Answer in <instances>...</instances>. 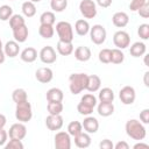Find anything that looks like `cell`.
<instances>
[{
  "instance_id": "obj_1",
  "label": "cell",
  "mask_w": 149,
  "mask_h": 149,
  "mask_svg": "<svg viewBox=\"0 0 149 149\" xmlns=\"http://www.w3.org/2000/svg\"><path fill=\"white\" fill-rule=\"evenodd\" d=\"M125 130H126V134L135 141H142L147 136V129L144 125L140 120H136V119L128 120L126 122Z\"/></svg>"
},
{
  "instance_id": "obj_2",
  "label": "cell",
  "mask_w": 149,
  "mask_h": 149,
  "mask_svg": "<svg viewBox=\"0 0 149 149\" xmlns=\"http://www.w3.org/2000/svg\"><path fill=\"white\" fill-rule=\"evenodd\" d=\"M87 76L86 73L79 72V73H72L69 77V88L72 94H79L84 90H86L87 85Z\"/></svg>"
},
{
  "instance_id": "obj_3",
  "label": "cell",
  "mask_w": 149,
  "mask_h": 149,
  "mask_svg": "<svg viewBox=\"0 0 149 149\" xmlns=\"http://www.w3.org/2000/svg\"><path fill=\"white\" fill-rule=\"evenodd\" d=\"M16 107H15V118L17 121L20 122H28L31 120L33 118V108H31V105L28 100L26 101H22V102H19V104H15Z\"/></svg>"
},
{
  "instance_id": "obj_4",
  "label": "cell",
  "mask_w": 149,
  "mask_h": 149,
  "mask_svg": "<svg viewBox=\"0 0 149 149\" xmlns=\"http://www.w3.org/2000/svg\"><path fill=\"white\" fill-rule=\"evenodd\" d=\"M56 33L59 41L72 42L73 41V28L68 21H59L56 23Z\"/></svg>"
},
{
  "instance_id": "obj_5",
  "label": "cell",
  "mask_w": 149,
  "mask_h": 149,
  "mask_svg": "<svg viewBox=\"0 0 149 149\" xmlns=\"http://www.w3.org/2000/svg\"><path fill=\"white\" fill-rule=\"evenodd\" d=\"M88 34H90L91 41L97 45L102 44L106 41V37H107V31H106V29L102 24H93L90 28Z\"/></svg>"
},
{
  "instance_id": "obj_6",
  "label": "cell",
  "mask_w": 149,
  "mask_h": 149,
  "mask_svg": "<svg viewBox=\"0 0 149 149\" xmlns=\"http://www.w3.org/2000/svg\"><path fill=\"white\" fill-rule=\"evenodd\" d=\"M79 10L85 19H93L97 15V3L93 0H81L79 3Z\"/></svg>"
},
{
  "instance_id": "obj_7",
  "label": "cell",
  "mask_w": 149,
  "mask_h": 149,
  "mask_svg": "<svg viewBox=\"0 0 149 149\" xmlns=\"http://www.w3.org/2000/svg\"><path fill=\"white\" fill-rule=\"evenodd\" d=\"M113 43L118 49H126L130 45V36L125 30H118L113 35Z\"/></svg>"
},
{
  "instance_id": "obj_8",
  "label": "cell",
  "mask_w": 149,
  "mask_h": 149,
  "mask_svg": "<svg viewBox=\"0 0 149 149\" xmlns=\"http://www.w3.org/2000/svg\"><path fill=\"white\" fill-rule=\"evenodd\" d=\"M54 144L56 149H70L71 136L68 132H57L54 137Z\"/></svg>"
},
{
  "instance_id": "obj_9",
  "label": "cell",
  "mask_w": 149,
  "mask_h": 149,
  "mask_svg": "<svg viewBox=\"0 0 149 149\" xmlns=\"http://www.w3.org/2000/svg\"><path fill=\"white\" fill-rule=\"evenodd\" d=\"M38 57H40L42 63H44V64H52L57 59V54H56V50L51 45H45V47H43L40 50Z\"/></svg>"
},
{
  "instance_id": "obj_10",
  "label": "cell",
  "mask_w": 149,
  "mask_h": 149,
  "mask_svg": "<svg viewBox=\"0 0 149 149\" xmlns=\"http://www.w3.org/2000/svg\"><path fill=\"white\" fill-rule=\"evenodd\" d=\"M119 98L123 105H132L136 99V92L133 86L126 85L119 92Z\"/></svg>"
},
{
  "instance_id": "obj_11",
  "label": "cell",
  "mask_w": 149,
  "mask_h": 149,
  "mask_svg": "<svg viewBox=\"0 0 149 149\" xmlns=\"http://www.w3.org/2000/svg\"><path fill=\"white\" fill-rule=\"evenodd\" d=\"M27 135V127L23 122H16L13 123L8 130V136L9 139H17V140H23Z\"/></svg>"
},
{
  "instance_id": "obj_12",
  "label": "cell",
  "mask_w": 149,
  "mask_h": 149,
  "mask_svg": "<svg viewBox=\"0 0 149 149\" xmlns=\"http://www.w3.org/2000/svg\"><path fill=\"white\" fill-rule=\"evenodd\" d=\"M81 126H83L84 132H86L88 134H95L99 129V121L97 118H94L92 115H86V118L81 122Z\"/></svg>"
},
{
  "instance_id": "obj_13",
  "label": "cell",
  "mask_w": 149,
  "mask_h": 149,
  "mask_svg": "<svg viewBox=\"0 0 149 149\" xmlns=\"http://www.w3.org/2000/svg\"><path fill=\"white\" fill-rule=\"evenodd\" d=\"M63 123H64V121H63V118H62L61 114H58V115H51V114H49L45 118V126L50 130H55V132L56 130H59L63 127Z\"/></svg>"
},
{
  "instance_id": "obj_14",
  "label": "cell",
  "mask_w": 149,
  "mask_h": 149,
  "mask_svg": "<svg viewBox=\"0 0 149 149\" xmlns=\"http://www.w3.org/2000/svg\"><path fill=\"white\" fill-rule=\"evenodd\" d=\"M35 78L42 84H48L54 78V72L50 68H40L35 72Z\"/></svg>"
},
{
  "instance_id": "obj_15",
  "label": "cell",
  "mask_w": 149,
  "mask_h": 149,
  "mask_svg": "<svg viewBox=\"0 0 149 149\" xmlns=\"http://www.w3.org/2000/svg\"><path fill=\"white\" fill-rule=\"evenodd\" d=\"M112 22L116 28H123L129 22V16L126 12H116L112 16Z\"/></svg>"
},
{
  "instance_id": "obj_16",
  "label": "cell",
  "mask_w": 149,
  "mask_h": 149,
  "mask_svg": "<svg viewBox=\"0 0 149 149\" xmlns=\"http://www.w3.org/2000/svg\"><path fill=\"white\" fill-rule=\"evenodd\" d=\"M3 52L7 57H10V58H14L19 55L20 52V47H19V43L14 40V41H8L6 42V44L3 45Z\"/></svg>"
},
{
  "instance_id": "obj_17",
  "label": "cell",
  "mask_w": 149,
  "mask_h": 149,
  "mask_svg": "<svg viewBox=\"0 0 149 149\" xmlns=\"http://www.w3.org/2000/svg\"><path fill=\"white\" fill-rule=\"evenodd\" d=\"M73 139H74V144L80 149H85V148H88L91 146L92 140H91L90 134L86 132H81L80 134L76 135Z\"/></svg>"
},
{
  "instance_id": "obj_18",
  "label": "cell",
  "mask_w": 149,
  "mask_h": 149,
  "mask_svg": "<svg viewBox=\"0 0 149 149\" xmlns=\"http://www.w3.org/2000/svg\"><path fill=\"white\" fill-rule=\"evenodd\" d=\"M91 56H92V52L88 47L80 45V47H77L74 50V58L79 62H87L90 61Z\"/></svg>"
},
{
  "instance_id": "obj_19",
  "label": "cell",
  "mask_w": 149,
  "mask_h": 149,
  "mask_svg": "<svg viewBox=\"0 0 149 149\" xmlns=\"http://www.w3.org/2000/svg\"><path fill=\"white\" fill-rule=\"evenodd\" d=\"M101 87V79L99 76L97 74H90L87 76V85H86V90L91 93H94L97 91H99Z\"/></svg>"
},
{
  "instance_id": "obj_20",
  "label": "cell",
  "mask_w": 149,
  "mask_h": 149,
  "mask_svg": "<svg viewBox=\"0 0 149 149\" xmlns=\"http://www.w3.org/2000/svg\"><path fill=\"white\" fill-rule=\"evenodd\" d=\"M97 112L100 116H104V118L111 116L114 113V105H113V102L99 101V104H97Z\"/></svg>"
},
{
  "instance_id": "obj_21",
  "label": "cell",
  "mask_w": 149,
  "mask_h": 149,
  "mask_svg": "<svg viewBox=\"0 0 149 149\" xmlns=\"http://www.w3.org/2000/svg\"><path fill=\"white\" fill-rule=\"evenodd\" d=\"M20 58L26 63H33L37 58V50L33 47H27L21 51Z\"/></svg>"
},
{
  "instance_id": "obj_22",
  "label": "cell",
  "mask_w": 149,
  "mask_h": 149,
  "mask_svg": "<svg viewBox=\"0 0 149 149\" xmlns=\"http://www.w3.org/2000/svg\"><path fill=\"white\" fill-rule=\"evenodd\" d=\"M129 52L133 57L137 58V57H142L146 52H147V45L143 43V42H134L132 45H130V49H129Z\"/></svg>"
},
{
  "instance_id": "obj_23",
  "label": "cell",
  "mask_w": 149,
  "mask_h": 149,
  "mask_svg": "<svg viewBox=\"0 0 149 149\" xmlns=\"http://www.w3.org/2000/svg\"><path fill=\"white\" fill-rule=\"evenodd\" d=\"M28 34H29V31H28V27L26 24H23V26L13 30V37L17 43L26 42L27 38H28Z\"/></svg>"
},
{
  "instance_id": "obj_24",
  "label": "cell",
  "mask_w": 149,
  "mask_h": 149,
  "mask_svg": "<svg viewBox=\"0 0 149 149\" xmlns=\"http://www.w3.org/2000/svg\"><path fill=\"white\" fill-rule=\"evenodd\" d=\"M90 28H91V26H90L88 21L85 20V19H79V20H77L76 23H74V30H76V33H77L79 36H85V35H87L88 31H90Z\"/></svg>"
},
{
  "instance_id": "obj_25",
  "label": "cell",
  "mask_w": 149,
  "mask_h": 149,
  "mask_svg": "<svg viewBox=\"0 0 149 149\" xmlns=\"http://www.w3.org/2000/svg\"><path fill=\"white\" fill-rule=\"evenodd\" d=\"M57 52L62 56H69L73 52V44L72 42H63V41H58L57 45H56Z\"/></svg>"
},
{
  "instance_id": "obj_26",
  "label": "cell",
  "mask_w": 149,
  "mask_h": 149,
  "mask_svg": "<svg viewBox=\"0 0 149 149\" xmlns=\"http://www.w3.org/2000/svg\"><path fill=\"white\" fill-rule=\"evenodd\" d=\"M98 100L101 102H113L114 101V92L111 87H104L99 90Z\"/></svg>"
},
{
  "instance_id": "obj_27",
  "label": "cell",
  "mask_w": 149,
  "mask_h": 149,
  "mask_svg": "<svg viewBox=\"0 0 149 149\" xmlns=\"http://www.w3.org/2000/svg\"><path fill=\"white\" fill-rule=\"evenodd\" d=\"M64 93L58 87H51L47 91V100L48 101H63Z\"/></svg>"
},
{
  "instance_id": "obj_28",
  "label": "cell",
  "mask_w": 149,
  "mask_h": 149,
  "mask_svg": "<svg viewBox=\"0 0 149 149\" xmlns=\"http://www.w3.org/2000/svg\"><path fill=\"white\" fill-rule=\"evenodd\" d=\"M21 10H22V14L26 16V17H33L35 14H36V6H35V2L28 0V1H24L22 3V7H21Z\"/></svg>"
},
{
  "instance_id": "obj_29",
  "label": "cell",
  "mask_w": 149,
  "mask_h": 149,
  "mask_svg": "<svg viewBox=\"0 0 149 149\" xmlns=\"http://www.w3.org/2000/svg\"><path fill=\"white\" fill-rule=\"evenodd\" d=\"M47 109H48V113L49 114H51V115H58V114H61L63 112L64 106H63L62 101H48Z\"/></svg>"
},
{
  "instance_id": "obj_30",
  "label": "cell",
  "mask_w": 149,
  "mask_h": 149,
  "mask_svg": "<svg viewBox=\"0 0 149 149\" xmlns=\"http://www.w3.org/2000/svg\"><path fill=\"white\" fill-rule=\"evenodd\" d=\"M38 34H40L41 37H43L45 40H49L54 36L55 28H54V26H50V24H40Z\"/></svg>"
},
{
  "instance_id": "obj_31",
  "label": "cell",
  "mask_w": 149,
  "mask_h": 149,
  "mask_svg": "<svg viewBox=\"0 0 149 149\" xmlns=\"http://www.w3.org/2000/svg\"><path fill=\"white\" fill-rule=\"evenodd\" d=\"M12 99L15 104H19V102H22V101H26L28 100V95H27V91L24 88H15L13 92H12Z\"/></svg>"
},
{
  "instance_id": "obj_32",
  "label": "cell",
  "mask_w": 149,
  "mask_h": 149,
  "mask_svg": "<svg viewBox=\"0 0 149 149\" xmlns=\"http://www.w3.org/2000/svg\"><path fill=\"white\" fill-rule=\"evenodd\" d=\"M40 22L41 24H50V26H54L55 22H56V16H55V13L54 12H43L40 16Z\"/></svg>"
},
{
  "instance_id": "obj_33",
  "label": "cell",
  "mask_w": 149,
  "mask_h": 149,
  "mask_svg": "<svg viewBox=\"0 0 149 149\" xmlns=\"http://www.w3.org/2000/svg\"><path fill=\"white\" fill-rule=\"evenodd\" d=\"M8 21H9V27H10L12 30H14V29L26 24V21L23 19V16L20 15V14H13Z\"/></svg>"
},
{
  "instance_id": "obj_34",
  "label": "cell",
  "mask_w": 149,
  "mask_h": 149,
  "mask_svg": "<svg viewBox=\"0 0 149 149\" xmlns=\"http://www.w3.org/2000/svg\"><path fill=\"white\" fill-rule=\"evenodd\" d=\"M125 61V54L121 49H111V63L113 64H121Z\"/></svg>"
},
{
  "instance_id": "obj_35",
  "label": "cell",
  "mask_w": 149,
  "mask_h": 149,
  "mask_svg": "<svg viewBox=\"0 0 149 149\" xmlns=\"http://www.w3.org/2000/svg\"><path fill=\"white\" fill-rule=\"evenodd\" d=\"M81 132H83L81 122H79V121H71V122L68 125V133L70 134V136L74 137L76 135L80 134Z\"/></svg>"
},
{
  "instance_id": "obj_36",
  "label": "cell",
  "mask_w": 149,
  "mask_h": 149,
  "mask_svg": "<svg viewBox=\"0 0 149 149\" xmlns=\"http://www.w3.org/2000/svg\"><path fill=\"white\" fill-rule=\"evenodd\" d=\"M50 7L54 12L61 13L68 7V0H51L50 1Z\"/></svg>"
},
{
  "instance_id": "obj_37",
  "label": "cell",
  "mask_w": 149,
  "mask_h": 149,
  "mask_svg": "<svg viewBox=\"0 0 149 149\" xmlns=\"http://www.w3.org/2000/svg\"><path fill=\"white\" fill-rule=\"evenodd\" d=\"M80 102L87 105V106L91 107V108H94V107L97 106V104H98V99H97V97H94L92 93H86V94H84V95L81 97Z\"/></svg>"
},
{
  "instance_id": "obj_38",
  "label": "cell",
  "mask_w": 149,
  "mask_h": 149,
  "mask_svg": "<svg viewBox=\"0 0 149 149\" xmlns=\"http://www.w3.org/2000/svg\"><path fill=\"white\" fill-rule=\"evenodd\" d=\"M12 15H13V8L9 5L0 6V20L1 21H8Z\"/></svg>"
},
{
  "instance_id": "obj_39",
  "label": "cell",
  "mask_w": 149,
  "mask_h": 149,
  "mask_svg": "<svg viewBox=\"0 0 149 149\" xmlns=\"http://www.w3.org/2000/svg\"><path fill=\"white\" fill-rule=\"evenodd\" d=\"M98 58L101 63L104 64H108L111 63V49L108 48H105V49H101L98 54Z\"/></svg>"
},
{
  "instance_id": "obj_40",
  "label": "cell",
  "mask_w": 149,
  "mask_h": 149,
  "mask_svg": "<svg viewBox=\"0 0 149 149\" xmlns=\"http://www.w3.org/2000/svg\"><path fill=\"white\" fill-rule=\"evenodd\" d=\"M137 35L140 36L141 40L146 41L149 38V24L148 23H142L137 28Z\"/></svg>"
},
{
  "instance_id": "obj_41",
  "label": "cell",
  "mask_w": 149,
  "mask_h": 149,
  "mask_svg": "<svg viewBox=\"0 0 149 149\" xmlns=\"http://www.w3.org/2000/svg\"><path fill=\"white\" fill-rule=\"evenodd\" d=\"M5 148H6V149H23L24 146H23V143H22V140L9 139V141L6 142Z\"/></svg>"
},
{
  "instance_id": "obj_42",
  "label": "cell",
  "mask_w": 149,
  "mask_h": 149,
  "mask_svg": "<svg viewBox=\"0 0 149 149\" xmlns=\"http://www.w3.org/2000/svg\"><path fill=\"white\" fill-rule=\"evenodd\" d=\"M93 109L94 108H91V107H88L87 105H85V104H83V102H80L79 101V104L77 105V111H78V113L79 114H81V115H91L92 113H93Z\"/></svg>"
},
{
  "instance_id": "obj_43",
  "label": "cell",
  "mask_w": 149,
  "mask_h": 149,
  "mask_svg": "<svg viewBox=\"0 0 149 149\" xmlns=\"http://www.w3.org/2000/svg\"><path fill=\"white\" fill-rule=\"evenodd\" d=\"M146 2H148V0H132L129 3V9L132 12H137Z\"/></svg>"
},
{
  "instance_id": "obj_44",
  "label": "cell",
  "mask_w": 149,
  "mask_h": 149,
  "mask_svg": "<svg viewBox=\"0 0 149 149\" xmlns=\"http://www.w3.org/2000/svg\"><path fill=\"white\" fill-rule=\"evenodd\" d=\"M137 13H139V15H140L141 17H143V19L149 17V3L146 2V3L137 10Z\"/></svg>"
},
{
  "instance_id": "obj_45",
  "label": "cell",
  "mask_w": 149,
  "mask_h": 149,
  "mask_svg": "<svg viewBox=\"0 0 149 149\" xmlns=\"http://www.w3.org/2000/svg\"><path fill=\"white\" fill-rule=\"evenodd\" d=\"M140 121L143 125L149 123V108H144L143 111L140 112Z\"/></svg>"
},
{
  "instance_id": "obj_46",
  "label": "cell",
  "mask_w": 149,
  "mask_h": 149,
  "mask_svg": "<svg viewBox=\"0 0 149 149\" xmlns=\"http://www.w3.org/2000/svg\"><path fill=\"white\" fill-rule=\"evenodd\" d=\"M99 148L100 149H113L114 148V144L111 140L108 139H104L100 143H99Z\"/></svg>"
},
{
  "instance_id": "obj_47",
  "label": "cell",
  "mask_w": 149,
  "mask_h": 149,
  "mask_svg": "<svg viewBox=\"0 0 149 149\" xmlns=\"http://www.w3.org/2000/svg\"><path fill=\"white\" fill-rule=\"evenodd\" d=\"M8 139V132H6L3 128H0V147L5 146Z\"/></svg>"
},
{
  "instance_id": "obj_48",
  "label": "cell",
  "mask_w": 149,
  "mask_h": 149,
  "mask_svg": "<svg viewBox=\"0 0 149 149\" xmlns=\"http://www.w3.org/2000/svg\"><path fill=\"white\" fill-rule=\"evenodd\" d=\"M113 0H95V3L102 8H108L112 5Z\"/></svg>"
},
{
  "instance_id": "obj_49",
  "label": "cell",
  "mask_w": 149,
  "mask_h": 149,
  "mask_svg": "<svg viewBox=\"0 0 149 149\" xmlns=\"http://www.w3.org/2000/svg\"><path fill=\"white\" fill-rule=\"evenodd\" d=\"M115 149H129V144L126 141H119L118 143L114 144Z\"/></svg>"
},
{
  "instance_id": "obj_50",
  "label": "cell",
  "mask_w": 149,
  "mask_h": 149,
  "mask_svg": "<svg viewBox=\"0 0 149 149\" xmlns=\"http://www.w3.org/2000/svg\"><path fill=\"white\" fill-rule=\"evenodd\" d=\"M133 148H134V149H137V148H146V149H148V148H149V144H148V143H143L142 141H140V142L135 143V144L133 146Z\"/></svg>"
},
{
  "instance_id": "obj_51",
  "label": "cell",
  "mask_w": 149,
  "mask_h": 149,
  "mask_svg": "<svg viewBox=\"0 0 149 149\" xmlns=\"http://www.w3.org/2000/svg\"><path fill=\"white\" fill-rule=\"evenodd\" d=\"M6 123H7V119H6V116H5L3 114L0 113V128H5Z\"/></svg>"
},
{
  "instance_id": "obj_52",
  "label": "cell",
  "mask_w": 149,
  "mask_h": 149,
  "mask_svg": "<svg viewBox=\"0 0 149 149\" xmlns=\"http://www.w3.org/2000/svg\"><path fill=\"white\" fill-rule=\"evenodd\" d=\"M5 58H6V55L3 52V49H0V64H2L5 62Z\"/></svg>"
},
{
  "instance_id": "obj_53",
  "label": "cell",
  "mask_w": 149,
  "mask_h": 149,
  "mask_svg": "<svg viewBox=\"0 0 149 149\" xmlns=\"http://www.w3.org/2000/svg\"><path fill=\"white\" fill-rule=\"evenodd\" d=\"M148 76H149V72L146 71V72H144V79H143V81H144V85H146L147 87L149 86V83H148Z\"/></svg>"
},
{
  "instance_id": "obj_54",
  "label": "cell",
  "mask_w": 149,
  "mask_h": 149,
  "mask_svg": "<svg viewBox=\"0 0 149 149\" xmlns=\"http://www.w3.org/2000/svg\"><path fill=\"white\" fill-rule=\"evenodd\" d=\"M143 56H144V65H146V66H148V65H149V64H148V55H146V54H144Z\"/></svg>"
},
{
  "instance_id": "obj_55",
  "label": "cell",
  "mask_w": 149,
  "mask_h": 149,
  "mask_svg": "<svg viewBox=\"0 0 149 149\" xmlns=\"http://www.w3.org/2000/svg\"><path fill=\"white\" fill-rule=\"evenodd\" d=\"M3 48V44H2V41H1V38H0V49H2Z\"/></svg>"
},
{
  "instance_id": "obj_56",
  "label": "cell",
  "mask_w": 149,
  "mask_h": 149,
  "mask_svg": "<svg viewBox=\"0 0 149 149\" xmlns=\"http://www.w3.org/2000/svg\"><path fill=\"white\" fill-rule=\"evenodd\" d=\"M30 1H33V2H40L41 0H30Z\"/></svg>"
},
{
  "instance_id": "obj_57",
  "label": "cell",
  "mask_w": 149,
  "mask_h": 149,
  "mask_svg": "<svg viewBox=\"0 0 149 149\" xmlns=\"http://www.w3.org/2000/svg\"><path fill=\"white\" fill-rule=\"evenodd\" d=\"M10 1H14V0H10Z\"/></svg>"
}]
</instances>
